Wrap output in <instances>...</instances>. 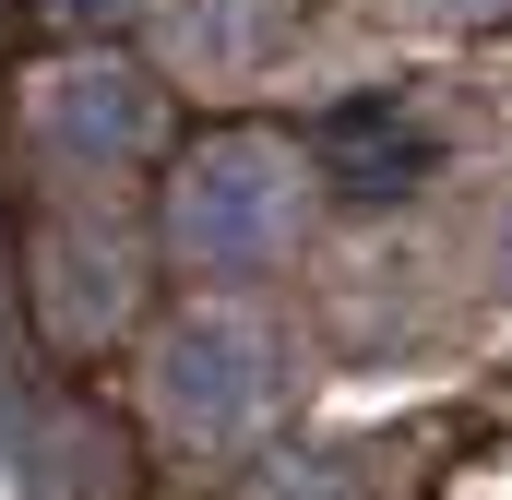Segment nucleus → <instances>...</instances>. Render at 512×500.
Returning a JSON list of instances; mask_svg holds the SVG:
<instances>
[{
	"instance_id": "1",
	"label": "nucleus",
	"mask_w": 512,
	"mask_h": 500,
	"mask_svg": "<svg viewBox=\"0 0 512 500\" xmlns=\"http://www.w3.org/2000/svg\"><path fill=\"white\" fill-rule=\"evenodd\" d=\"M274 239H286V155H262V143L191 155V179H179V250L215 262V274H239Z\"/></svg>"
},
{
	"instance_id": "2",
	"label": "nucleus",
	"mask_w": 512,
	"mask_h": 500,
	"mask_svg": "<svg viewBox=\"0 0 512 500\" xmlns=\"http://www.w3.org/2000/svg\"><path fill=\"white\" fill-rule=\"evenodd\" d=\"M167 405L191 417V429H239V417H262V393H274V370H262V334H239V322H191V334H167Z\"/></svg>"
},
{
	"instance_id": "3",
	"label": "nucleus",
	"mask_w": 512,
	"mask_h": 500,
	"mask_svg": "<svg viewBox=\"0 0 512 500\" xmlns=\"http://www.w3.org/2000/svg\"><path fill=\"white\" fill-rule=\"evenodd\" d=\"M36 120H48V143H72V155H120V143H143L155 131V96L131 84V72H48V96H36Z\"/></svg>"
},
{
	"instance_id": "4",
	"label": "nucleus",
	"mask_w": 512,
	"mask_h": 500,
	"mask_svg": "<svg viewBox=\"0 0 512 500\" xmlns=\"http://www.w3.org/2000/svg\"><path fill=\"white\" fill-rule=\"evenodd\" d=\"M274 24H286L274 0H191V12H179V48H191L203 72H239L262 36H274Z\"/></svg>"
}]
</instances>
